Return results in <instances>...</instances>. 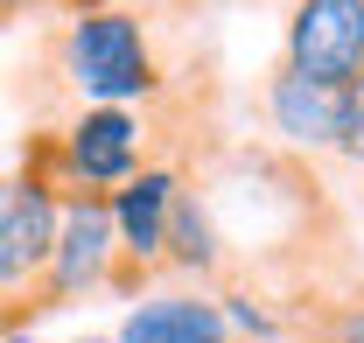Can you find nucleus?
<instances>
[{"instance_id": "10", "label": "nucleus", "mask_w": 364, "mask_h": 343, "mask_svg": "<svg viewBox=\"0 0 364 343\" xmlns=\"http://www.w3.org/2000/svg\"><path fill=\"white\" fill-rule=\"evenodd\" d=\"M343 154L364 162V70L350 78V133H343Z\"/></svg>"}, {"instance_id": "5", "label": "nucleus", "mask_w": 364, "mask_h": 343, "mask_svg": "<svg viewBox=\"0 0 364 343\" xmlns=\"http://www.w3.org/2000/svg\"><path fill=\"white\" fill-rule=\"evenodd\" d=\"M280 63L322 85H350L364 70V0H287Z\"/></svg>"}, {"instance_id": "8", "label": "nucleus", "mask_w": 364, "mask_h": 343, "mask_svg": "<svg viewBox=\"0 0 364 343\" xmlns=\"http://www.w3.org/2000/svg\"><path fill=\"white\" fill-rule=\"evenodd\" d=\"M161 273H196V280H218V273H225L218 224H210V211H203L196 189H182L176 217H168V259H161Z\"/></svg>"}, {"instance_id": "2", "label": "nucleus", "mask_w": 364, "mask_h": 343, "mask_svg": "<svg viewBox=\"0 0 364 343\" xmlns=\"http://www.w3.org/2000/svg\"><path fill=\"white\" fill-rule=\"evenodd\" d=\"M56 224L63 204L28 175H0V337H21L36 322V295H43L49 253H56Z\"/></svg>"}, {"instance_id": "6", "label": "nucleus", "mask_w": 364, "mask_h": 343, "mask_svg": "<svg viewBox=\"0 0 364 343\" xmlns=\"http://www.w3.org/2000/svg\"><path fill=\"white\" fill-rule=\"evenodd\" d=\"M259 112L280 140L294 147H336L343 154V133H350V85H322V78H301L287 63H273L267 91H259Z\"/></svg>"}, {"instance_id": "1", "label": "nucleus", "mask_w": 364, "mask_h": 343, "mask_svg": "<svg viewBox=\"0 0 364 343\" xmlns=\"http://www.w3.org/2000/svg\"><path fill=\"white\" fill-rule=\"evenodd\" d=\"M43 63L56 70V91L85 112V105H161L168 70L154 56L147 21L127 7H77L70 21H56Z\"/></svg>"}, {"instance_id": "9", "label": "nucleus", "mask_w": 364, "mask_h": 343, "mask_svg": "<svg viewBox=\"0 0 364 343\" xmlns=\"http://www.w3.org/2000/svg\"><path fill=\"white\" fill-rule=\"evenodd\" d=\"M309 343H364V301H329Z\"/></svg>"}, {"instance_id": "12", "label": "nucleus", "mask_w": 364, "mask_h": 343, "mask_svg": "<svg viewBox=\"0 0 364 343\" xmlns=\"http://www.w3.org/2000/svg\"><path fill=\"white\" fill-rule=\"evenodd\" d=\"M0 343H36V337H0Z\"/></svg>"}, {"instance_id": "11", "label": "nucleus", "mask_w": 364, "mask_h": 343, "mask_svg": "<svg viewBox=\"0 0 364 343\" xmlns=\"http://www.w3.org/2000/svg\"><path fill=\"white\" fill-rule=\"evenodd\" d=\"M77 343H119V337H77Z\"/></svg>"}, {"instance_id": "7", "label": "nucleus", "mask_w": 364, "mask_h": 343, "mask_svg": "<svg viewBox=\"0 0 364 343\" xmlns=\"http://www.w3.org/2000/svg\"><path fill=\"white\" fill-rule=\"evenodd\" d=\"M119 343H238L225 322V301L210 295H140Z\"/></svg>"}, {"instance_id": "4", "label": "nucleus", "mask_w": 364, "mask_h": 343, "mask_svg": "<svg viewBox=\"0 0 364 343\" xmlns=\"http://www.w3.org/2000/svg\"><path fill=\"white\" fill-rule=\"evenodd\" d=\"M112 273H119L112 204H105V196H70V204H63V224H56V253H49L36 315L70 308V301H85V295H105V287H112Z\"/></svg>"}, {"instance_id": "3", "label": "nucleus", "mask_w": 364, "mask_h": 343, "mask_svg": "<svg viewBox=\"0 0 364 343\" xmlns=\"http://www.w3.org/2000/svg\"><path fill=\"white\" fill-rule=\"evenodd\" d=\"M112 238H119V273H112V295H140L161 259H168V217L182 204V169L176 162H147L134 182H119L112 196Z\"/></svg>"}]
</instances>
